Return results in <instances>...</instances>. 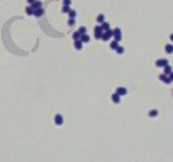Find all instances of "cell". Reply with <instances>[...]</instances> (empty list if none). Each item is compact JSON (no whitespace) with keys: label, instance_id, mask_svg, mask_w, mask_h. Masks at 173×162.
<instances>
[{"label":"cell","instance_id":"1","mask_svg":"<svg viewBox=\"0 0 173 162\" xmlns=\"http://www.w3.org/2000/svg\"><path fill=\"white\" fill-rule=\"evenodd\" d=\"M112 37H114V41L121 42V41H122V31H121V28L112 30Z\"/></svg>","mask_w":173,"mask_h":162},{"label":"cell","instance_id":"2","mask_svg":"<svg viewBox=\"0 0 173 162\" xmlns=\"http://www.w3.org/2000/svg\"><path fill=\"white\" fill-rule=\"evenodd\" d=\"M112 38V30L110 28V30H107V31H104L103 33V35H101V41H104V42H108L110 39Z\"/></svg>","mask_w":173,"mask_h":162},{"label":"cell","instance_id":"3","mask_svg":"<svg viewBox=\"0 0 173 162\" xmlns=\"http://www.w3.org/2000/svg\"><path fill=\"white\" fill-rule=\"evenodd\" d=\"M93 33H95V38H96V39H100L104 31H103V28H101V26L99 25V26H96V27L93 28Z\"/></svg>","mask_w":173,"mask_h":162},{"label":"cell","instance_id":"4","mask_svg":"<svg viewBox=\"0 0 173 162\" xmlns=\"http://www.w3.org/2000/svg\"><path fill=\"white\" fill-rule=\"evenodd\" d=\"M166 65H169V61L165 59V58H160V59L156 61V66L157 68H164V66H166Z\"/></svg>","mask_w":173,"mask_h":162},{"label":"cell","instance_id":"5","mask_svg":"<svg viewBox=\"0 0 173 162\" xmlns=\"http://www.w3.org/2000/svg\"><path fill=\"white\" fill-rule=\"evenodd\" d=\"M158 79H160V81H162V82H165V84H170V82H172V80L169 79V76H168V74H164V73L160 74Z\"/></svg>","mask_w":173,"mask_h":162},{"label":"cell","instance_id":"6","mask_svg":"<svg viewBox=\"0 0 173 162\" xmlns=\"http://www.w3.org/2000/svg\"><path fill=\"white\" fill-rule=\"evenodd\" d=\"M54 123H56L57 126H62V124H64V118H62V115L57 113V115L54 116Z\"/></svg>","mask_w":173,"mask_h":162},{"label":"cell","instance_id":"7","mask_svg":"<svg viewBox=\"0 0 173 162\" xmlns=\"http://www.w3.org/2000/svg\"><path fill=\"white\" fill-rule=\"evenodd\" d=\"M115 93H118V95L122 97V96L127 95V89L124 88V87H119V88H116V92H115Z\"/></svg>","mask_w":173,"mask_h":162},{"label":"cell","instance_id":"8","mask_svg":"<svg viewBox=\"0 0 173 162\" xmlns=\"http://www.w3.org/2000/svg\"><path fill=\"white\" fill-rule=\"evenodd\" d=\"M111 100L114 101L115 104H119V103H121V96H119L118 93H112L111 95Z\"/></svg>","mask_w":173,"mask_h":162},{"label":"cell","instance_id":"9","mask_svg":"<svg viewBox=\"0 0 173 162\" xmlns=\"http://www.w3.org/2000/svg\"><path fill=\"white\" fill-rule=\"evenodd\" d=\"M33 10H38V8H42V2H39V0H37V2H34L31 4Z\"/></svg>","mask_w":173,"mask_h":162},{"label":"cell","instance_id":"10","mask_svg":"<svg viewBox=\"0 0 173 162\" xmlns=\"http://www.w3.org/2000/svg\"><path fill=\"white\" fill-rule=\"evenodd\" d=\"M43 8H38V10H34V16H37V18H41L43 15Z\"/></svg>","mask_w":173,"mask_h":162},{"label":"cell","instance_id":"11","mask_svg":"<svg viewBox=\"0 0 173 162\" xmlns=\"http://www.w3.org/2000/svg\"><path fill=\"white\" fill-rule=\"evenodd\" d=\"M74 49H76V50H81V49H82V42H81L80 39L74 41Z\"/></svg>","mask_w":173,"mask_h":162},{"label":"cell","instance_id":"12","mask_svg":"<svg viewBox=\"0 0 173 162\" xmlns=\"http://www.w3.org/2000/svg\"><path fill=\"white\" fill-rule=\"evenodd\" d=\"M80 41L82 42V43H88V42L91 41V38H89V35H88V34H84V35H81Z\"/></svg>","mask_w":173,"mask_h":162},{"label":"cell","instance_id":"13","mask_svg":"<svg viewBox=\"0 0 173 162\" xmlns=\"http://www.w3.org/2000/svg\"><path fill=\"white\" fill-rule=\"evenodd\" d=\"M165 51L168 53V54H172V53H173V43L166 45V46H165Z\"/></svg>","mask_w":173,"mask_h":162},{"label":"cell","instance_id":"14","mask_svg":"<svg viewBox=\"0 0 173 162\" xmlns=\"http://www.w3.org/2000/svg\"><path fill=\"white\" fill-rule=\"evenodd\" d=\"M100 26H101V28H103V31H107V30H110V23H108V22H103Z\"/></svg>","mask_w":173,"mask_h":162},{"label":"cell","instance_id":"15","mask_svg":"<svg viewBox=\"0 0 173 162\" xmlns=\"http://www.w3.org/2000/svg\"><path fill=\"white\" fill-rule=\"evenodd\" d=\"M170 73H172L170 65H166V66H164V74H170Z\"/></svg>","mask_w":173,"mask_h":162},{"label":"cell","instance_id":"16","mask_svg":"<svg viewBox=\"0 0 173 162\" xmlns=\"http://www.w3.org/2000/svg\"><path fill=\"white\" fill-rule=\"evenodd\" d=\"M118 46H119V42H116V41H111V43H110V47H111L112 50H115Z\"/></svg>","mask_w":173,"mask_h":162},{"label":"cell","instance_id":"17","mask_svg":"<svg viewBox=\"0 0 173 162\" xmlns=\"http://www.w3.org/2000/svg\"><path fill=\"white\" fill-rule=\"evenodd\" d=\"M104 19H106V18H104V15H103V14L97 15V18H96V20H97V23H99V25H101V23L104 22Z\"/></svg>","mask_w":173,"mask_h":162},{"label":"cell","instance_id":"18","mask_svg":"<svg viewBox=\"0 0 173 162\" xmlns=\"http://www.w3.org/2000/svg\"><path fill=\"white\" fill-rule=\"evenodd\" d=\"M158 115V111L157 110H152V111H149V116L150 118H156Z\"/></svg>","mask_w":173,"mask_h":162},{"label":"cell","instance_id":"19","mask_svg":"<svg viewBox=\"0 0 173 162\" xmlns=\"http://www.w3.org/2000/svg\"><path fill=\"white\" fill-rule=\"evenodd\" d=\"M26 14L27 15H34V10H33L31 5H28V7L26 8Z\"/></svg>","mask_w":173,"mask_h":162},{"label":"cell","instance_id":"20","mask_svg":"<svg viewBox=\"0 0 173 162\" xmlns=\"http://www.w3.org/2000/svg\"><path fill=\"white\" fill-rule=\"evenodd\" d=\"M77 31H79L81 35H84V34H87V27H84V26H81L79 30H77Z\"/></svg>","mask_w":173,"mask_h":162},{"label":"cell","instance_id":"21","mask_svg":"<svg viewBox=\"0 0 173 162\" xmlns=\"http://www.w3.org/2000/svg\"><path fill=\"white\" fill-rule=\"evenodd\" d=\"M72 37H73V39H74V41H77V39H80V38H81V34H80L79 31H76V33H73Z\"/></svg>","mask_w":173,"mask_h":162},{"label":"cell","instance_id":"22","mask_svg":"<svg viewBox=\"0 0 173 162\" xmlns=\"http://www.w3.org/2000/svg\"><path fill=\"white\" fill-rule=\"evenodd\" d=\"M68 14H69V18H72V19H74V18H76V15H77L74 10H70V11H69Z\"/></svg>","mask_w":173,"mask_h":162},{"label":"cell","instance_id":"23","mask_svg":"<svg viewBox=\"0 0 173 162\" xmlns=\"http://www.w3.org/2000/svg\"><path fill=\"white\" fill-rule=\"evenodd\" d=\"M115 50H116V53H118V54H123V53H124V49H123L122 46H118Z\"/></svg>","mask_w":173,"mask_h":162},{"label":"cell","instance_id":"24","mask_svg":"<svg viewBox=\"0 0 173 162\" xmlns=\"http://www.w3.org/2000/svg\"><path fill=\"white\" fill-rule=\"evenodd\" d=\"M69 11H70V7H69V5H64V7H62V12H64V14H68Z\"/></svg>","mask_w":173,"mask_h":162},{"label":"cell","instance_id":"25","mask_svg":"<svg viewBox=\"0 0 173 162\" xmlns=\"http://www.w3.org/2000/svg\"><path fill=\"white\" fill-rule=\"evenodd\" d=\"M74 22H76L74 19H72V18H69V20H68V25H69V26H73V25H74Z\"/></svg>","mask_w":173,"mask_h":162},{"label":"cell","instance_id":"26","mask_svg":"<svg viewBox=\"0 0 173 162\" xmlns=\"http://www.w3.org/2000/svg\"><path fill=\"white\" fill-rule=\"evenodd\" d=\"M64 5H70V0H64Z\"/></svg>","mask_w":173,"mask_h":162},{"label":"cell","instance_id":"27","mask_svg":"<svg viewBox=\"0 0 173 162\" xmlns=\"http://www.w3.org/2000/svg\"><path fill=\"white\" fill-rule=\"evenodd\" d=\"M34 2H37V0H27V3H28V4H30V5H31V4H33V3H34Z\"/></svg>","mask_w":173,"mask_h":162},{"label":"cell","instance_id":"28","mask_svg":"<svg viewBox=\"0 0 173 162\" xmlns=\"http://www.w3.org/2000/svg\"><path fill=\"white\" fill-rule=\"evenodd\" d=\"M168 76H169V79L173 81V70H172V73H170V74H168Z\"/></svg>","mask_w":173,"mask_h":162},{"label":"cell","instance_id":"29","mask_svg":"<svg viewBox=\"0 0 173 162\" xmlns=\"http://www.w3.org/2000/svg\"><path fill=\"white\" fill-rule=\"evenodd\" d=\"M169 38H170V41L173 42V34H170V37H169Z\"/></svg>","mask_w":173,"mask_h":162}]
</instances>
